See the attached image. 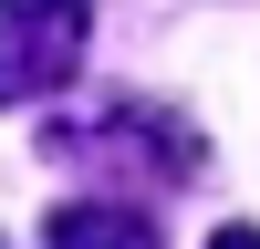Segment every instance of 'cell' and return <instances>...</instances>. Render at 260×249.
<instances>
[{
	"label": "cell",
	"instance_id": "6da1fadb",
	"mask_svg": "<svg viewBox=\"0 0 260 249\" xmlns=\"http://www.w3.org/2000/svg\"><path fill=\"white\" fill-rule=\"evenodd\" d=\"M52 156L94 166V177H146V187H187V177H198V135H187L167 104H136V94L52 124Z\"/></svg>",
	"mask_w": 260,
	"mask_h": 249
},
{
	"label": "cell",
	"instance_id": "7a4b0ae2",
	"mask_svg": "<svg viewBox=\"0 0 260 249\" xmlns=\"http://www.w3.org/2000/svg\"><path fill=\"white\" fill-rule=\"evenodd\" d=\"M73 62H83V11H62V0H0V104L62 94Z\"/></svg>",
	"mask_w": 260,
	"mask_h": 249
},
{
	"label": "cell",
	"instance_id": "3957f363",
	"mask_svg": "<svg viewBox=\"0 0 260 249\" xmlns=\"http://www.w3.org/2000/svg\"><path fill=\"white\" fill-rule=\"evenodd\" d=\"M42 249H156V228L136 208H115V197H73V208H52Z\"/></svg>",
	"mask_w": 260,
	"mask_h": 249
},
{
	"label": "cell",
	"instance_id": "277c9868",
	"mask_svg": "<svg viewBox=\"0 0 260 249\" xmlns=\"http://www.w3.org/2000/svg\"><path fill=\"white\" fill-rule=\"evenodd\" d=\"M208 249H260V228H219V239H208Z\"/></svg>",
	"mask_w": 260,
	"mask_h": 249
}]
</instances>
